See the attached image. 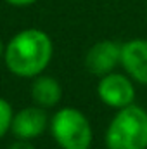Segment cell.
Listing matches in <instances>:
<instances>
[{"instance_id":"cell-2","label":"cell","mask_w":147,"mask_h":149,"mask_svg":"<svg viewBox=\"0 0 147 149\" xmlns=\"http://www.w3.org/2000/svg\"><path fill=\"white\" fill-rule=\"evenodd\" d=\"M104 139L107 149H147V111L135 102L116 109Z\"/></svg>"},{"instance_id":"cell-10","label":"cell","mask_w":147,"mask_h":149,"mask_svg":"<svg viewBox=\"0 0 147 149\" xmlns=\"http://www.w3.org/2000/svg\"><path fill=\"white\" fill-rule=\"evenodd\" d=\"M9 149H37V148L33 146L31 141H19V139H16V141L9 146Z\"/></svg>"},{"instance_id":"cell-3","label":"cell","mask_w":147,"mask_h":149,"mask_svg":"<svg viewBox=\"0 0 147 149\" xmlns=\"http://www.w3.org/2000/svg\"><path fill=\"white\" fill-rule=\"evenodd\" d=\"M50 134L61 149H90L94 130L85 116L76 108H61L50 118Z\"/></svg>"},{"instance_id":"cell-12","label":"cell","mask_w":147,"mask_h":149,"mask_svg":"<svg viewBox=\"0 0 147 149\" xmlns=\"http://www.w3.org/2000/svg\"><path fill=\"white\" fill-rule=\"evenodd\" d=\"M3 54H5V43H3V40L0 38V61L3 59Z\"/></svg>"},{"instance_id":"cell-7","label":"cell","mask_w":147,"mask_h":149,"mask_svg":"<svg viewBox=\"0 0 147 149\" xmlns=\"http://www.w3.org/2000/svg\"><path fill=\"white\" fill-rule=\"evenodd\" d=\"M125 73L135 83L147 85V40L132 38L121 43V61Z\"/></svg>"},{"instance_id":"cell-11","label":"cell","mask_w":147,"mask_h":149,"mask_svg":"<svg viewBox=\"0 0 147 149\" xmlns=\"http://www.w3.org/2000/svg\"><path fill=\"white\" fill-rule=\"evenodd\" d=\"M3 2L12 5V7H30V5L37 3L38 0H3Z\"/></svg>"},{"instance_id":"cell-5","label":"cell","mask_w":147,"mask_h":149,"mask_svg":"<svg viewBox=\"0 0 147 149\" xmlns=\"http://www.w3.org/2000/svg\"><path fill=\"white\" fill-rule=\"evenodd\" d=\"M49 125L50 118L47 114V109L33 104L14 113L10 132L19 141H35L47 132Z\"/></svg>"},{"instance_id":"cell-4","label":"cell","mask_w":147,"mask_h":149,"mask_svg":"<svg viewBox=\"0 0 147 149\" xmlns=\"http://www.w3.org/2000/svg\"><path fill=\"white\" fill-rule=\"evenodd\" d=\"M97 97L102 104L112 109H121L135 101V85L133 80L125 73L112 71L99 78L97 83Z\"/></svg>"},{"instance_id":"cell-9","label":"cell","mask_w":147,"mask_h":149,"mask_svg":"<svg viewBox=\"0 0 147 149\" xmlns=\"http://www.w3.org/2000/svg\"><path fill=\"white\" fill-rule=\"evenodd\" d=\"M12 118H14V109H12L10 102L7 99L0 97V139H3L7 135V132H10Z\"/></svg>"},{"instance_id":"cell-8","label":"cell","mask_w":147,"mask_h":149,"mask_svg":"<svg viewBox=\"0 0 147 149\" xmlns=\"http://www.w3.org/2000/svg\"><path fill=\"white\" fill-rule=\"evenodd\" d=\"M30 92L33 102L43 109L55 108L62 99V87L59 80L50 74H38L37 78H33Z\"/></svg>"},{"instance_id":"cell-1","label":"cell","mask_w":147,"mask_h":149,"mask_svg":"<svg viewBox=\"0 0 147 149\" xmlns=\"http://www.w3.org/2000/svg\"><path fill=\"white\" fill-rule=\"evenodd\" d=\"M52 57L54 43L49 33L40 28H24L7 42L3 63L19 78H37L49 68Z\"/></svg>"},{"instance_id":"cell-6","label":"cell","mask_w":147,"mask_h":149,"mask_svg":"<svg viewBox=\"0 0 147 149\" xmlns=\"http://www.w3.org/2000/svg\"><path fill=\"white\" fill-rule=\"evenodd\" d=\"M121 61V43L114 40H99L85 54V68L95 76L112 73Z\"/></svg>"}]
</instances>
